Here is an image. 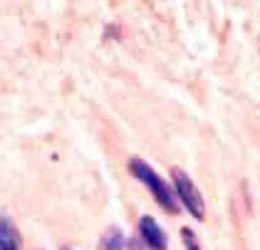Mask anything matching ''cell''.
Segmentation results:
<instances>
[{
    "label": "cell",
    "instance_id": "cell-4",
    "mask_svg": "<svg viewBox=\"0 0 260 250\" xmlns=\"http://www.w3.org/2000/svg\"><path fill=\"white\" fill-rule=\"evenodd\" d=\"M0 250H18V235L10 221L0 218Z\"/></svg>",
    "mask_w": 260,
    "mask_h": 250
},
{
    "label": "cell",
    "instance_id": "cell-6",
    "mask_svg": "<svg viewBox=\"0 0 260 250\" xmlns=\"http://www.w3.org/2000/svg\"><path fill=\"white\" fill-rule=\"evenodd\" d=\"M186 238H188V250H201L199 245H196V243H193V240H191V235H188V233H186Z\"/></svg>",
    "mask_w": 260,
    "mask_h": 250
},
{
    "label": "cell",
    "instance_id": "cell-3",
    "mask_svg": "<svg viewBox=\"0 0 260 250\" xmlns=\"http://www.w3.org/2000/svg\"><path fill=\"white\" fill-rule=\"evenodd\" d=\"M139 231L144 243L151 250H166V233L161 231V226L151 218V215H144L139 221Z\"/></svg>",
    "mask_w": 260,
    "mask_h": 250
},
{
    "label": "cell",
    "instance_id": "cell-2",
    "mask_svg": "<svg viewBox=\"0 0 260 250\" xmlns=\"http://www.w3.org/2000/svg\"><path fill=\"white\" fill-rule=\"evenodd\" d=\"M171 178H174V186H176V193H179L181 203L186 206V211L191 213L193 218L203 221L206 215V203H203V196L196 189V183L191 181V176L181 169H171Z\"/></svg>",
    "mask_w": 260,
    "mask_h": 250
},
{
    "label": "cell",
    "instance_id": "cell-1",
    "mask_svg": "<svg viewBox=\"0 0 260 250\" xmlns=\"http://www.w3.org/2000/svg\"><path fill=\"white\" fill-rule=\"evenodd\" d=\"M129 169H132V173H134V176L139 178V181L144 183V186H146V189H149V191L154 193V198L159 201V203L164 206V208H166V211H169V213L176 211V201H174V193L169 191V186L164 183V178H161L159 173L154 171V169H151V166H149L146 161H141V159H137V156H134V159L129 161Z\"/></svg>",
    "mask_w": 260,
    "mask_h": 250
},
{
    "label": "cell",
    "instance_id": "cell-5",
    "mask_svg": "<svg viewBox=\"0 0 260 250\" xmlns=\"http://www.w3.org/2000/svg\"><path fill=\"white\" fill-rule=\"evenodd\" d=\"M121 248H124V233L117 226H112L109 231L102 235L100 250H121Z\"/></svg>",
    "mask_w": 260,
    "mask_h": 250
}]
</instances>
